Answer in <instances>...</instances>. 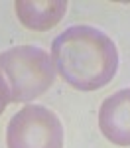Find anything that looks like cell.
Instances as JSON below:
<instances>
[{
  "label": "cell",
  "mask_w": 130,
  "mask_h": 148,
  "mask_svg": "<svg viewBox=\"0 0 130 148\" xmlns=\"http://www.w3.org/2000/svg\"><path fill=\"white\" fill-rule=\"evenodd\" d=\"M51 61L73 89L97 91L116 75L118 49L112 38L93 26H71L53 40Z\"/></svg>",
  "instance_id": "cell-1"
},
{
  "label": "cell",
  "mask_w": 130,
  "mask_h": 148,
  "mask_svg": "<svg viewBox=\"0 0 130 148\" xmlns=\"http://www.w3.org/2000/svg\"><path fill=\"white\" fill-rule=\"evenodd\" d=\"M0 73L10 87L12 103H28L53 85L51 56L37 46H16L0 53Z\"/></svg>",
  "instance_id": "cell-2"
},
{
  "label": "cell",
  "mask_w": 130,
  "mask_h": 148,
  "mask_svg": "<svg viewBox=\"0 0 130 148\" xmlns=\"http://www.w3.org/2000/svg\"><path fill=\"white\" fill-rule=\"evenodd\" d=\"M63 125L44 105H26L6 128L8 148H63Z\"/></svg>",
  "instance_id": "cell-3"
},
{
  "label": "cell",
  "mask_w": 130,
  "mask_h": 148,
  "mask_svg": "<svg viewBox=\"0 0 130 148\" xmlns=\"http://www.w3.org/2000/svg\"><path fill=\"white\" fill-rule=\"evenodd\" d=\"M99 128L108 142L130 146V89H120L103 101Z\"/></svg>",
  "instance_id": "cell-4"
},
{
  "label": "cell",
  "mask_w": 130,
  "mask_h": 148,
  "mask_svg": "<svg viewBox=\"0 0 130 148\" xmlns=\"http://www.w3.org/2000/svg\"><path fill=\"white\" fill-rule=\"evenodd\" d=\"M18 20L34 32H47L55 28L67 12L65 0H16Z\"/></svg>",
  "instance_id": "cell-5"
},
{
  "label": "cell",
  "mask_w": 130,
  "mask_h": 148,
  "mask_svg": "<svg viewBox=\"0 0 130 148\" xmlns=\"http://www.w3.org/2000/svg\"><path fill=\"white\" fill-rule=\"evenodd\" d=\"M12 103V97H10V87L4 79V75L0 73V114L6 111V107Z\"/></svg>",
  "instance_id": "cell-6"
}]
</instances>
